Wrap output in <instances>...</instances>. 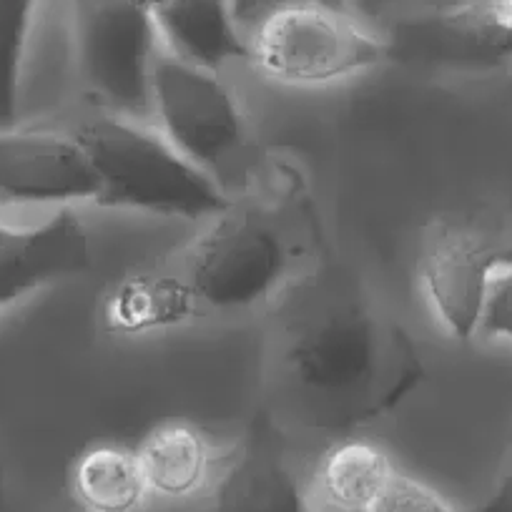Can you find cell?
I'll use <instances>...</instances> for the list:
<instances>
[{
	"label": "cell",
	"mask_w": 512,
	"mask_h": 512,
	"mask_svg": "<svg viewBox=\"0 0 512 512\" xmlns=\"http://www.w3.org/2000/svg\"><path fill=\"white\" fill-rule=\"evenodd\" d=\"M88 269L91 236L71 206L31 226L0 219V312Z\"/></svg>",
	"instance_id": "11"
},
{
	"label": "cell",
	"mask_w": 512,
	"mask_h": 512,
	"mask_svg": "<svg viewBox=\"0 0 512 512\" xmlns=\"http://www.w3.org/2000/svg\"><path fill=\"white\" fill-rule=\"evenodd\" d=\"M169 53L221 73L231 63H246V38L231 0H186L154 16Z\"/></svg>",
	"instance_id": "14"
},
{
	"label": "cell",
	"mask_w": 512,
	"mask_h": 512,
	"mask_svg": "<svg viewBox=\"0 0 512 512\" xmlns=\"http://www.w3.org/2000/svg\"><path fill=\"white\" fill-rule=\"evenodd\" d=\"M204 512H324L309 485V465L287 445L279 427L259 422L221 460Z\"/></svg>",
	"instance_id": "9"
},
{
	"label": "cell",
	"mask_w": 512,
	"mask_h": 512,
	"mask_svg": "<svg viewBox=\"0 0 512 512\" xmlns=\"http://www.w3.org/2000/svg\"><path fill=\"white\" fill-rule=\"evenodd\" d=\"M477 512H512V440L507 445L505 455H502L490 497Z\"/></svg>",
	"instance_id": "21"
},
{
	"label": "cell",
	"mask_w": 512,
	"mask_h": 512,
	"mask_svg": "<svg viewBox=\"0 0 512 512\" xmlns=\"http://www.w3.org/2000/svg\"><path fill=\"white\" fill-rule=\"evenodd\" d=\"M287 317L269 379L302 430L349 435L392 415L425 379L407 329L354 292L309 294Z\"/></svg>",
	"instance_id": "1"
},
{
	"label": "cell",
	"mask_w": 512,
	"mask_h": 512,
	"mask_svg": "<svg viewBox=\"0 0 512 512\" xmlns=\"http://www.w3.org/2000/svg\"><path fill=\"white\" fill-rule=\"evenodd\" d=\"M96 194V171L73 134L23 123L0 131V206L68 209Z\"/></svg>",
	"instance_id": "10"
},
{
	"label": "cell",
	"mask_w": 512,
	"mask_h": 512,
	"mask_svg": "<svg viewBox=\"0 0 512 512\" xmlns=\"http://www.w3.org/2000/svg\"><path fill=\"white\" fill-rule=\"evenodd\" d=\"M425 3H430V0H349V8L357 16L374 23V26H384L392 18L402 16L407 11H415V8L425 6Z\"/></svg>",
	"instance_id": "20"
},
{
	"label": "cell",
	"mask_w": 512,
	"mask_h": 512,
	"mask_svg": "<svg viewBox=\"0 0 512 512\" xmlns=\"http://www.w3.org/2000/svg\"><path fill=\"white\" fill-rule=\"evenodd\" d=\"M512 264V231L487 224H440L425 244L422 289L432 314L455 342L477 339L492 277Z\"/></svg>",
	"instance_id": "8"
},
{
	"label": "cell",
	"mask_w": 512,
	"mask_h": 512,
	"mask_svg": "<svg viewBox=\"0 0 512 512\" xmlns=\"http://www.w3.org/2000/svg\"><path fill=\"white\" fill-rule=\"evenodd\" d=\"M246 63L289 88L337 86L392 63L382 26L322 0H287L244 31Z\"/></svg>",
	"instance_id": "3"
},
{
	"label": "cell",
	"mask_w": 512,
	"mask_h": 512,
	"mask_svg": "<svg viewBox=\"0 0 512 512\" xmlns=\"http://www.w3.org/2000/svg\"><path fill=\"white\" fill-rule=\"evenodd\" d=\"M477 337L485 342H505L512 347V264L502 267L492 277Z\"/></svg>",
	"instance_id": "19"
},
{
	"label": "cell",
	"mask_w": 512,
	"mask_h": 512,
	"mask_svg": "<svg viewBox=\"0 0 512 512\" xmlns=\"http://www.w3.org/2000/svg\"><path fill=\"white\" fill-rule=\"evenodd\" d=\"M289 267L284 236L264 216L231 204L191 244L184 279L206 307L246 309L272 297Z\"/></svg>",
	"instance_id": "7"
},
{
	"label": "cell",
	"mask_w": 512,
	"mask_h": 512,
	"mask_svg": "<svg viewBox=\"0 0 512 512\" xmlns=\"http://www.w3.org/2000/svg\"><path fill=\"white\" fill-rule=\"evenodd\" d=\"M322 3H329V6L337 8H349V0H322Z\"/></svg>",
	"instance_id": "26"
},
{
	"label": "cell",
	"mask_w": 512,
	"mask_h": 512,
	"mask_svg": "<svg viewBox=\"0 0 512 512\" xmlns=\"http://www.w3.org/2000/svg\"><path fill=\"white\" fill-rule=\"evenodd\" d=\"M98 179L93 204L166 219H214L234 201L161 136L136 118L98 113L73 131Z\"/></svg>",
	"instance_id": "2"
},
{
	"label": "cell",
	"mask_w": 512,
	"mask_h": 512,
	"mask_svg": "<svg viewBox=\"0 0 512 512\" xmlns=\"http://www.w3.org/2000/svg\"><path fill=\"white\" fill-rule=\"evenodd\" d=\"M279 3H287V0H231V8H234V16L239 21L241 31H246L256 18L264 16L269 8L279 6Z\"/></svg>",
	"instance_id": "22"
},
{
	"label": "cell",
	"mask_w": 512,
	"mask_h": 512,
	"mask_svg": "<svg viewBox=\"0 0 512 512\" xmlns=\"http://www.w3.org/2000/svg\"><path fill=\"white\" fill-rule=\"evenodd\" d=\"M141 472L154 505H201L211 492L221 462L209 437L191 425L154 427L136 447Z\"/></svg>",
	"instance_id": "12"
},
{
	"label": "cell",
	"mask_w": 512,
	"mask_h": 512,
	"mask_svg": "<svg viewBox=\"0 0 512 512\" xmlns=\"http://www.w3.org/2000/svg\"><path fill=\"white\" fill-rule=\"evenodd\" d=\"M48 0H0V131L21 123L23 86Z\"/></svg>",
	"instance_id": "17"
},
{
	"label": "cell",
	"mask_w": 512,
	"mask_h": 512,
	"mask_svg": "<svg viewBox=\"0 0 512 512\" xmlns=\"http://www.w3.org/2000/svg\"><path fill=\"white\" fill-rule=\"evenodd\" d=\"M144 512H204V510H201L199 505H191V507H169V505H154V502H151V505L146 507Z\"/></svg>",
	"instance_id": "25"
},
{
	"label": "cell",
	"mask_w": 512,
	"mask_h": 512,
	"mask_svg": "<svg viewBox=\"0 0 512 512\" xmlns=\"http://www.w3.org/2000/svg\"><path fill=\"white\" fill-rule=\"evenodd\" d=\"M151 116L161 136L226 194L244 184L254 141L239 98L219 73L164 48L151 78Z\"/></svg>",
	"instance_id": "5"
},
{
	"label": "cell",
	"mask_w": 512,
	"mask_h": 512,
	"mask_svg": "<svg viewBox=\"0 0 512 512\" xmlns=\"http://www.w3.org/2000/svg\"><path fill=\"white\" fill-rule=\"evenodd\" d=\"M392 61L452 76L512 68V0H430L384 23Z\"/></svg>",
	"instance_id": "6"
},
{
	"label": "cell",
	"mask_w": 512,
	"mask_h": 512,
	"mask_svg": "<svg viewBox=\"0 0 512 512\" xmlns=\"http://www.w3.org/2000/svg\"><path fill=\"white\" fill-rule=\"evenodd\" d=\"M141 6H146L151 11V16H156V13L161 11H169V8L179 6V3H186V0H139Z\"/></svg>",
	"instance_id": "24"
},
{
	"label": "cell",
	"mask_w": 512,
	"mask_h": 512,
	"mask_svg": "<svg viewBox=\"0 0 512 512\" xmlns=\"http://www.w3.org/2000/svg\"><path fill=\"white\" fill-rule=\"evenodd\" d=\"M367 512H465L442 487L407 470H397L390 485Z\"/></svg>",
	"instance_id": "18"
},
{
	"label": "cell",
	"mask_w": 512,
	"mask_h": 512,
	"mask_svg": "<svg viewBox=\"0 0 512 512\" xmlns=\"http://www.w3.org/2000/svg\"><path fill=\"white\" fill-rule=\"evenodd\" d=\"M11 510V482H8L6 467L0 465V512Z\"/></svg>",
	"instance_id": "23"
},
{
	"label": "cell",
	"mask_w": 512,
	"mask_h": 512,
	"mask_svg": "<svg viewBox=\"0 0 512 512\" xmlns=\"http://www.w3.org/2000/svg\"><path fill=\"white\" fill-rule=\"evenodd\" d=\"M397 470L390 452L379 445L344 437L309 465V485L324 512H367Z\"/></svg>",
	"instance_id": "13"
},
{
	"label": "cell",
	"mask_w": 512,
	"mask_h": 512,
	"mask_svg": "<svg viewBox=\"0 0 512 512\" xmlns=\"http://www.w3.org/2000/svg\"><path fill=\"white\" fill-rule=\"evenodd\" d=\"M66 502L76 512H144L151 495L136 450L86 447L68 467Z\"/></svg>",
	"instance_id": "15"
},
{
	"label": "cell",
	"mask_w": 512,
	"mask_h": 512,
	"mask_svg": "<svg viewBox=\"0 0 512 512\" xmlns=\"http://www.w3.org/2000/svg\"><path fill=\"white\" fill-rule=\"evenodd\" d=\"M78 81L106 113L151 118V78L164 51L139 0H56Z\"/></svg>",
	"instance_id": "4"
},
{
	"label": "cell",
	"mask_w": 512,
	"mask_h": 512,
	"mask_svg": "<svg viewBox=\"0 0 512 512\" xmlns=\"http://www.w3.org/2000/svg\"><path fill=\"white\" fill-rule=\"evenodd\" d=\"M66 512H76V510H73V507H66Z\"/></svg>",
	"instance_id": "27"
},
{
	"label": "cell",
	"mask_w": 512,
	"mask_h": 512,
	"mask_svg": "<svg viewBox=\"0 0 512 512\" xmlns=\"http://www.w3.org/2000/svg\"><path fill=\"white\" fill-rule=\"evenodd\" d=\"M199 299L184 277L161 272H136L111 289L103 307L108 329L118 334H146L189 322Z\"/></svg>",
	"instance_id": "16"
}]
</instances>
